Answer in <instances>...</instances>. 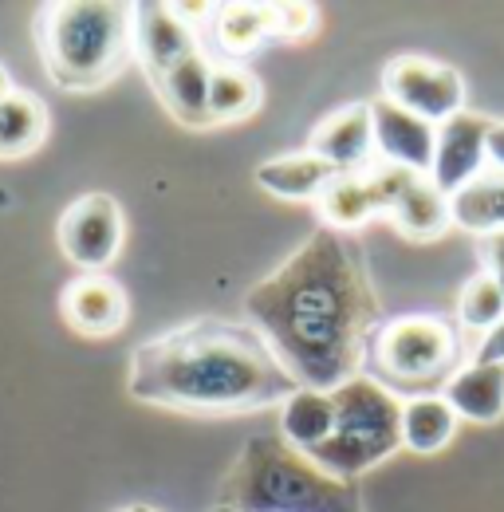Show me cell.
Segmentation results:
<instances>
[{
	"mask_svg": "<svg viewBox=\"0 0 504 512\" xmlns=\"http://www.w3.org/2000/svg\"><path fill=\"white\" fill-rule=\"evenodd\" d=\"M245 308L292 379L312 390H335L363 375L367 347L382 327V300L363 249L323 225L252 288Z\"/></svg>",
	"mask_w": 504,
	"mask_h": 512,
	"instance_id": "cell-1",
	"label": "cell"
},
{
	"mask_svg": "<svg viewBox=\"0 0 504 512\" xmlns=\"http://www.w3.org/2000/svg\"><path fill=\"white\" fill-rule=\"evenodd\" d=\"M300 383L252 323L193 320L130 355V394L186 414H252L284 406Z\"/></svg>",
	"mask_w": 504,
	"mask_h": 512,
	"instance_id": "cell-2",
	"label": "cell"
},
{
	"mask_svg": "<svg viewBox=\"0 0 504 512\" xmlns=\"http://www.w3.org/2000/svg\"><path fill=\"white\" fill-rule=\"evenodd\" d=\"M40 60L63 91H95L111 83L134 56V4L60 0L36 20Z\"/></svg>",
	"mask_w": 504,
	"mask_h": 512,
	"instance_id": "cell-3",
	"label": "cell"
},
{
	"mask_svg": "<svg viewBox=\"0 0 504 512\" xmlns=\"http://www.w3.org/2000/svg\"><path fill=\"white\" fill-rule=\"evenodd\" d=\"M221 505L237 512H363L355 481H339L284 438H252L221 477Z\"/></svg>",
	"mask_w": 504,
	"mask_h": 512,
	"instance_id": "cell-4",
	"label": "cell"
},
{
	"mask_svg": "<svg viewBox=\"0 0 504 512\" xmlns=\"http://www.w3.org/2000/svg\"><path fill=\"white\" fill-rule=\"evenodd\" d=\"M465 339L461 331L441 316H402L382 323L367 347L363 375H371L390 394L426 398L441 394V386L457 375L465 363Z\"/></svg>",
	"mask_w": 504,
	"mask_h": 512,
	"instance_id": "cell-5",
	"label": "cell"
},
{
	"mask_svg": "<svg viewBox=\"0 0 504 512\" xmlns=\"http://www.w3.org/2000/svg\"><path fill=\"white\" fill-rule=\"evenodd\" d=\"M335 434L308 453L319 469L339 481H359L378 461L402 449V398L378 386L371 375H355L331 390Z\"/></svg>",
	"mask_w": 504,
	"mask_h": 512,
	"instance_id": "cell-6",
	"label": "cell"
},
{
	"mask_svg": "<svg viewBox=\"0 0 504 512\" xmlns=\"http://www.w3.org/2000/svg\"><path fill=\"white\" fill-rule=\"evenodd\" d=\"M382 99L441 127L465 111V79L457 67L426 56H394L382 67Z\"/></svg>",
	"mask_w": 504,
	"mask_h": 512,
	"instance_id": "cell-7",
	"label": "cell"
},
{
	"mask_svg": "<svg viewBox=\"0 0 504 512\" xmlns=\"http://www.w3.org/2000/svg\"><path fill=\"white\" fill-rule=\"evenodd\" d=\"M382 201V217L410 241H438L445 229H453V213H449V197L414 170L402 166H375L371 170Z\"/></svg>",
	"mask_w": 504,
	"mask_h": 512,
	"instance_id": "cell-8",
	"label": "cell"
},
{
	"mask_svg": "<svg viewBox=\"0 0 504 512\" xmlns=\"http://www.w3.org/2000/svg\"><path fill=\"white\" fill-rule=\"evenodd\" d=\"M126 237L123 209L107 193H87L71 201L60 217V249L83 272H103L119 256Z\"/></svg>",
	"mask_w": 504,
	"mask_h": 512,
	"instance_id": "cell-9",
	"label": "cell"
},
{
	"mask_svg": "<svg viewBox=\"0 0 504 512\" xmlns=\"http://www.w3.org/2000/svg\"><path fill=\"white\" fill-rule=\"evenodd\" d=\"M489 130H493V119H485L469 107L438 127V150H434L430 182L445 197H453L473 178L485 174V166H489Z\"/></svg>",
	"mask_w": 504,
	"mask_h": 512,
	"instance_id": "cell-10",
	"label": "cell"
},
{
	"mask_svg": "<svg viewBox=\"0 0 504 512\" xmlns=\"http://www.w3.org/2000/svg\"><path fill=\"white\" fill-rule=\"evenodd\" d=\"M308 150L323 158L335 174H367L375 170V119L371 103H347L331 111L308 134Z\"/></svg>",
	"mask_w": 504,
	"mask_h": 512,
	"instance_id": "cell-11",
	"label": "cell"
},
{
	"mask_svg": "<svg viewBox=\"0 0 504 512\" xmlns=\"http://www.w3.org/2000/svg\"><path fill=\"white\" fill-rule=\"evenodd\" d=\"M193 52H201V36L170 4H134V60L150 75V83Z\"/></svg>",
	"mask_w": 504,
	"mask_h": 512,
	"instance_id": "cell-12",
	"label": "cell"
},
{
	"mask_svg": "<svg viewBox=\"0 0 504 512\" xmlns=\"http://www.w3.org/2000/svg\"><path fill=\"white\" fill-rule=\"evenodd\" d=\"M371 119H375V154L386 166H402L414 174L434 170V150H438V127L426 123L422 115H410L386 99L371 103Z\"/></svg>",
	"mask_w": 504,
	"mask_h": 512,
	"instance_id": "cell-13",
	"label": "cell"
},
{
	"mask_svg": "<svg viewBox=\"0 0 504 512\" xmlns=\"http://www.w3.org/2000/svg\"><path fill=\"white\" fill-rule=\"evenodd\" d=\"M63 320L83 335H115L130 316L123 284L107 272H79L60 296Z\"/></svg>",
	"mask_w": 504,
	"mask_h": 512,
	"instance_id": "cell-14",
	"label": "cell"
},
{
	"mask_svg": "<svg viewBox=\"0 0 504 512\" xmlns=\"http://www.w3.org/2000/svg\"><path fill=\"white\" fill-rule=\"evenodd\" d=\"M441 398L453 406L457 418L477 422V426H493L504 418V363H481V359H465L457 367V375L441 386Z\"/></svg>",
	"mask_w": 504,
	"mask_h": 512,
	"instance_id": "cell-15",
	"label": "cell"
},
{
	"mask_svg": "<svg viewBox=\"0 0 504 512\" xmlns=\"http://www.w3.org/2000/svg\"><path fill=\"white\" fill-rule=\"evenodd\" d=\"M217 60L201 48L186 56L182 64H174L162 79H154L150 87L158 91V99L166 103V111L186 123V127H213L209 123V79H213Z\"/></svg>",
	"mask_w": 504,
	"mask_h": 512,
	"instance_id": "cell-16",
	"label": "cell"
},
{
	"mask_svg": "<svg viewBox=\"0 0 504 512\" xmlns=\"http://www.w3.org/2000/svg\"><path fill=\"white\" fill-rule=\"evenodd\" d=\"M315 209H319L323 229H335V233H355L367 221L382 217V201H378L371 170L367 174H335L315 197Z\"/></svg>",
	"mask_w": 504,
	"mask_h": 512,
	"instance_id": "cell-17",
	"label": "cell"
},
{
	"mask_svg": "<svg viewBox=\"0 0 504 512\" xmlns=\"http://www.w3.org/2000/svg\"><path fill=\"white\" fill-rule=\"evenodd\" d=\"M205 32L221 56L241 60V56H252L264 40H272V12H268V4H252V0L213 4Z\"/></svg>",
	"mask_w": 504,
	"mask_h": 512,
	"instance_id": "cell-18",
	"label": "cell"
},
{
	"mask_svg": "<svg viewBox=\"0 0 504 512\" xmlns=\"http://www.w3.org/2000/svg\"><path fill=\"white\" fill-rule=\"evenodd\" d=\"M335 434V398L331 390L300 386L284 406H280V438L300 453H315Z\"/></svg>",
	"mask_w": 504,
	"mask_h": 512,
	"instance_id": "cell-19",
	"label": "cell"
},
{
	"mask_svg": "<svg viewBox=\"0 0 504 512\" xmlns=\"http://www.w3.org/2000/svg\"><path fill=\"white\" fill-rule=\"evenodd\" d=\"M331 178H335V170L323 158H315L312 150L280 154V158H268L256 166V186L272 197H284V201H315Z\"/></svg>",
	"mask_w": 504,
	"mask_h": 512,
	"instance_id": "cell-20",
	"label": "cell"
},
{
	"mask_svg": "<svg viewBox=\"0 0 504 512\" xmlns=\"http://www.w3.org/2000/svg\"><path fill=\"white\" fill-rule=\"evenodd\" d=\"M449 213H453V229H461V233H473V237H497V233H504L501 170H485L465 190L453 193L449 197Z\"/></svg>",
	"mask_w": 504,
	"mask_h": 512,
	"instance_id": "cell-21",
	"label": "cell"
},
{
	"mask_svg": "<svg viewBox=\"0 0 504 512\" xmlns=\"http://www.w3.org/2000/svg\"><path fill=\"white\" fill-rule=\"evenodd\" d=\"M457 414L441 394L426 398H406L402 402V449L418 453V457H434L453 442L457 434Z\"/></svg>",
	"mask_w": 504,
	"mask_h": 512,
	"instance_id": "cell-22",
	"label": "cell"
},
{
	"mask_svg": "<svg viewBox=\"0 0 504 512\" xmlns=\"http://www.w3.org/2000/svg\"><path fill=\"white\" fill-rule=\"evenodd\" d=\"M48 134V111L32 91H12L0 99V158L32 154Z\"/></svg>",
	"mask_w": 504,
	"mask_h": 512,
	"instance_id": "cell-23",
	"label": "cell"
},
{
	"mask_svg": "<svg viewBox=\"0 0 504 512\" xmlns=\"http://www.w3.org/2000/svg\"><path fill=\"white\" fill-rule=\"evenodd\" d=\"M260 107V79L241 64H217L209 79V123H237Z\"/></svg>",
	"mask_w": 504,
	"mask_h": 512,
	"instance_id": "cell-24",
	"label": "cell"
},
{
	"mask_svg": "<svg viewBox=\"0 0 504 512\" xmlns=\"http://www.w3.org/2000/svg\"><path fill=\"white\" fill-rule=\"evenodd\" d=\"M504 320V292L497 288V280L489 272H477L461 284L457 296V323L461 331H477L481 339Z\"/></svg>",
	"mask_w": 504,
	"mask_h": 512,
	"instance_id": "cell-25",
	"label": "cell"
},
{
	"mask_svg": "<svg viewBox=\"0 0 504 512\" xmlns=\"http://www.w3.org/2000/svg\"><path fill=\"white\" fill-rule=\"evenodd\" d=\"M268 12H272V40H304L319 28V8L300 0L268 4Z\"/></svg>",
	"mask_w": 504,
	"mask_h": 512,
	"instance_id": "cell-26",
	"label": "cell"
},
{
	"mask_svg": "<svg viewBox=\"0 0 504 512\" xmlns=\"http://www.w3.org/2000/svg\"><path fill=\"white\" fill-rule=\"evenodd\" d=\"M481 253H485V272L497 280V288L504 292V233H497V237H485Z\"/></svg>",
	"mask_w": 504,
	"mask_h": 512,
	"instance_id": "cell-27",
	"label": "cell"
},
{
	"mask_svg": "<svg viewBox=\"0 0 504 512\" xmlns=\"http://www.w3.org/2000/svg\"><path fill=\"white\" fill-rule=\"evenodd\" d=\"M473 359H481V363H504V320L477 343V351H473Z\"/></svg>",
	"mask_w": 504,
	"mask_h": 512,
	"instance_id": "cell-28",
	"label": "cell"
},
{
	"mask_svg": "<svg viewBox=\"0 0 504 512\" xmlns=\"http://www.w3.org/2000/svg\"><path fill=\"white\" fill-rule=\"evenodd\" d=\"M489 162H493V170L504 174V123H493L489 130Z\"/></svg>",
	"mask_w": 504,
	"mask_h": 512,
	"instance_id": "cell-29",
	"label": "cell"
},
{
	"mask_svg": "<svg viewBox=\"0 0 504 512\" xmlns=\"http://www.w3.org/2000/svg\"><path fill=\"white\" fill-rule=\"evenodd\" d=\"M12 91H16V87H12L8 71H4V64H0V99H4V95H12Z\"/></svg>",
	"mask_w": 504,
	"mask_h": 512,
	"instance_id": "cell-30",
	"label": "cell"
},
{
	"mask_svg": "<svg viewBox=\"0 0 504 512\" xmlns=\"http://www.w3.org/2000/svg\"><path fill=\"white\" fill-rule=\"evenodd\" d=\"M119 512H158V509H150V505H126V509Z\"/></svg>",
	"mask_w": 504,
	"mask_h": 512,
	"instance_id": "cell-31",
	"label": "cell"
},
{
	"mask_svg": "<svg viewBox=\"0 0 504 512\" xmlns=\"http://www.w3.org/2000/svg\"><path fill=\"white\" fill-rule=\"evenodd\" d=\"M213 512H237V509H229V505H217Z\"/></svg>",
	"mask_w": 504,
	"mask_h": 512,
	"instance_id": "cell-32",
	"label": "cell"
}]
</instances>
